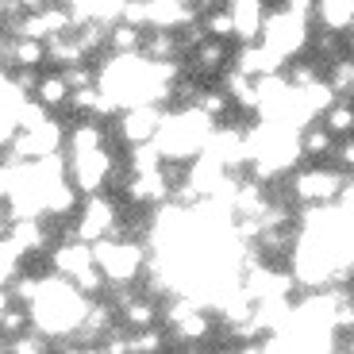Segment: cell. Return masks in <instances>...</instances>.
<instances>
[{
	"instance_id": "cell-1",
	"label": "cell",
	"mask_w": 354,
	"mask_h": 354,
	"mask_svg": "<svg viewBox=\"0 0 354 354\" xmlns=\"http://www.w3.org/2000/svg\"><path fill=\"white\" fill-rule=\"evenodd\" d=\"M88 292L77 289V281H66V277H43L39 285V297L27 308H31V324H35L43 335H70L81 328V319L88 312Z\"/></svg>"
},
{
	"instance_id": "cell-2",
	"label": "cell",
	"mask_w": 354,
	"mask_h": 354,
	"mask_svg": "<svg viewBox=\"0 0 354 354\" xmlns=\"http://www.w3.org/2000/svg\"><path fill=\"white\" fill-rule=\"evenodd\" d=\"M93 254H97L104 277L112 281H131L142 266V250L139 243H112V239H97L93 243Z\"/></svg>"
},
{
	"instance_id": "cell-3",
	"label": "cell",
	"mask_w": 354,
	"mask_h": 354,
	"mask_svg": "<svg viewBox=\"0 0 354 354\" xmlns=\"http://www.w3.org/2000/svg\"><path fill=\"white\" fill-rule=\"evenodd\" d=\"M262 31H266V46L274 54H292V50H301V43H304V16H297V12H277V16H270L262 24Z\"/></svg>"
},
{
	"instance_id": "cell-4",
	"label": "cell",
	"mask_w": 354,
	"mask_h": 354,
	"mask_svg": "<svg viewBox=\"0 0 354 354\" xmlns=\"http://www.w3.org/2000/svg\"><path fill=\"white\" fill-rule=\"evenodd\" d=\"M70 169H73V181H77L85 193H97V189L104 185L108 169H112V158H108L104 147H100V151H81V154H70Z\"/></svg>"
},
{
	"instance_id": "cell-5",
	"label": "cell",
	"mask_w": 354,
	"mask_h": 354,
	"mask_svg": "<svg viewBox=\"0 0 354 354\" xmlns=\"http://www.w3.org/2000/svg\"><path fill=\"white\" fill-rule=\"evenodd\" d=\"M112 223H115V204L112 201H104V196H97L93 193V201L85 204V212H81V223H77V239H85V243H97V239H104L108 231H112Z\"/></svg>"
},
{
	"instance_id": "cell-6",
	"label": "cell",
	"mask_w": 354,
	"mask_h": 354,
	"mask_svg": "<svg viewBox=\"0 0 354 354\" xmlns=\"http://www.w3.org/2000/svg\"><path fill=\"white\" fill-rule=\"evenodd\" d=\"M297 196L301 201H331V196L343 193V181L339 174H328V169H312V174H301L297 177Z\"/></svg>"
},
{
	"instance_id": "cell-7",
	"label": "cell",
	"mask_w": 354,
	"mask_h": 354,
	"mask_svg": "<svg viewBox=\"0 0 354 354\" xmlns=\"http://www.w3.org/2000/svg\"><path fill=\"white\" fill-rule=\"evenodd\" d=\"M120 127H124V135H127L131 142H147L151 135H158L162 115L154 112V108L147 104V100H142V104H131V112H127L124 120H120Z\"/></svg>"
},
{
	"instance_id": "cell-8",
	"label": "cell",
	"mask_w": 354,
	"mask_h": 354,
	"mask_svg": "<svg viewBox=\"0 0 354 354\" xmlns=\"http://www.w3.org/2000/svg\"><path fill=\"white\" fill-rule=\"evenodd\" d=\"M93 262H97V254H93V247H88L85 239H81V243H62V247L54 250V270H58V274H66L70 281L77 274H85Z\"/></svg>"
},
{
	"instance_id": "cell-9",
	"label": "cell",
	"mask_w": 354,
	"mask_h": 354,
	"mask_svg": "<svg viewBox=\"0 0 354 354\" xmlns=\"http://www.w3.org/2000/svg\"><path fill=\"white\" fill-rule=\"evenodd\" d=\"M8 243L19 250V254H27V250H43L46 247V231L39 227V216H31V220H12Z\"/></svg>"
},
{
	"instance_id": "cell-10",
	"label": "cell",
	"mask_w": 354,
	"mask_h": 354,
	"mask_svg": "<svg viewBox=\"0 0 354 354\" xmlns=\"http://www.w3.org/2000/svg\"><path fill=\"white\" fill-rule=\"evenodd\" d=\"M85 46H81V39H70V31L66 35H54L46 39V62H58L66 70V66H81L85 62Z\"/></svg>"
},
{
	"instance_id": "cell-11",
	"label": "cell",
	"mask_w": 354,
	"mask_h": 354,
	"mask_svg": "<svg viewBox=\"0 0 354 354\" xmlns=\"http://www.w3.org/2000/svg\"><path fill=\"white\" fill-rule=\"evenodd\" d=\"M277 66H281V54H274L270 46H247V50L239 54V70L243 73H277Z\"/></svg>"
},
{
	"instance_id": "cell-12",
	"label": "cell",
	"mask_w": 354,
	"mask_h": 354,
	"mask_svg": "<svg viewBox=\"0 0 354 354\" xmlns=\"http://www.w3.org/2000/svg\"><path fill=\"white\" fill-rule=\"evenodd\" d=\"M27 324H31V308L27 304H19V301H12L8 308L0 312V335H24L27 331Z\"/></svg>"
},
{
	"instance_id": "cell-13",
	"label": "cell",
	"mask_w": 354,
	"mask_h": 354,
	"mask_svg": "<svg viewBox=\"0 0 354 354\" xmlns=\"http://www.w3.org/2000/svg\"><path fill=\"white\" fill-rule=\"evenodd\" d=\"M104 147V131L97 124H81L70 131V154H81V151H100Z\"/></svg>"
},
{
	"instance_id": "cell-14",
	"label": "cell",
	"mask_w": 354,
	"mask_h": 354,
	"mask_svg": "<svg viewBox=\"0 0 354 354\" xmlns=\"http://www.w3.org/2000/svg\"><path fill=\"white\" fill-rule=\"evenodd\" d=\"M66 97H70V85H66V77H39L35 100H43L46 108H58V104H66Z\"/></svg>"
},
{
	"instance_id": "cell-15",
	"label": "cell",
	"mask_w": 354,
	"mask_h": 354,
	"mask_svg": "<svg viewBox=\"0 0 354 354\" xmlns=\"http://www.w3.org/2000/svg\"><path fill=\"white\" fill-rule=\"evenodd\" d=\"M77 204V193L70 189V181H58V185L46 189V212L50 216H66Z\"/></svg>"
},
{
	"instance_id": "cell-16",
	"label": "cell",
	"mask_w": 354,
	"mask_h": 354,
	"mask_svg": "<svg viewBox=\"0 0 354 354\" xmlns=\"http://www.w3.org/2000/svg\"><path fill=\"white\" fill-rule=\"evenodd\" d=\"M124 316H127V324H135V328H147L154 319V304L151 301H131V297H124Z\"/></svg>"
},
{
	"instance_id": "cell-17",
	"label": "cell",
	"mask_w": 354,
	"mask_h": 354,
	"mask_svg": "<svg viewBox=\"0 0 354 354\" xmlns=\"http://www.w3.org/2000/svg\"><path fill=\"white\" fill-rule=\"evenodd\" d=\"M8 351L12 354H39V351H46V339L43 335H12L8 339Z\"/></svg>"
},
{
	"instance_id": "cell-18",
	"label": "cell",
	"mask_w": 354,
	"mask_h": 354,
	"mask_svg": "<svg viewBox=\"0 0 354 354\" xmlns=\"http://www.w3.org/2000/svg\"><path fill=\"white\" fill-rule=\"evenodd\" d=\"M351 127H354V108L331 104L328 108V131H351Z\"/></svg>"
},
{
	"instance_id": "cell-19",
	"label": "cell",
	"mask_w": 354,
	"mask_h": 354,
	"mask_svg": "<svg viewBox=\"0 0 354 354\" xmlns=\"http://www.w3.org/2000/svg\"><path fill=\"white\" fill-rule=\"evenodd\" d=\"M112 46H115V50H135V46H139V27H135V24L112 27Z\"/></svg>"
},
{
	"instance_id": "cell-20",
	"label": "cell",
	"mask_w": 354,
	"mask_h": 354,
	"mask_svg": "<svg viewBox=\"0 0 354 354\" xmlns=\"http://www.w3.org/2000/svg\"><path fill=\"white\" fill-rule=\"evenodd\" d=\"M301 147H304V154H328L331 151V131H304V139H301Z\"/></svg>"
},
{
	"instance_id": "cell-21",
	"label": "cell",
	"mask_w": 354,
	"mask_h": 354,
	"mask_svg": "<svg viewBox=\"0 0 354 354\" xmlns=\"http://www.w3.org/2000/svg\"><path fill=\"white\" fill-rule=\"evenodd\" d=\"M208 31H212L216 39L235 35V12H216V16H208Z\"/></svg>"
},
{
	"instance_id": "cell-22",
	"label": "cell",
	"mask_w": 354,
	"mask_h": 354,
	"mask_svg": "<svg viewBox=\"0 0 354 354\" xmlns=\"http://www.w3.org/2000/svg\"><path fill=\"white\" fill-rule=\"evenodd\" d=\"M351 81H354V66H351V62H339L335 70H331V81H328V85L335 88V93H343Z\"/></svg>"
},
{
	"instance_id": "cell-23",
	"label": "cell",
	"mask_w": 354,
	"mask_h": 354,
	"mask_svg": "<svg viewBox=\"0 0 354 354\" xmlns=\"http://www.w3.org/2000/svg\"><path fill=\"white\" fill-rule=\"evenodd\" d=\"M220 58H223V46L220 43H208V46H201V50H196V62H201L204 70L220 66Z\"/></svg>"
},
{
	"instance_id": "cell-24",
	"label": "cell",
	"mask_w": 354,
	"mask_h": 354,
	"mask_svg": "<svg viewBox=\"0 0 354 354\" xmlns=\"http://www.w3.org/2000/svg\"><path fill=\"white\" fill-rule=\"evenodd\" d=\"M16 131H19L16 115H12V112H4V108H0V147H8V142L16 139Z\"/></svg>"
},
{
	"instance_id": "cell-25",
	"label": "cell",
	"mask_w": 354,
	"mask_h": 354,
	"mask_svg": "<svg viewBox=\"0 0 354 354\" xmlns=\"http://www.w3.org/2000/svg\"><path fill=\"white\" fill-rule=\"evenodd\" d=\"M196 108H204V112H208V115L216 120V115H220L223 108H227V97H223V93H204L201 104H196Z\"/></svg>"
},
{
	"instance_id": "cell-26",
	"label": "cell",
	"mask_w": 354,
	"mask_h": 354,
	"mask_svg": "<svg viewBox=\"0 0 354 354\" xmlns=\"http://www.w3.org/2000/svg\"><path fill=\"white\" fill-rule=\"evenodd\" d=\"M62 77H66V85H70V88H85L88 81H93V73H88L85 66H66Z\"/></svg>"
},
{
	"instance_id": "cell-27",
	"label": "cell",
	"mask_w": 354,
	"mask_h": 354,
	"mask_svg": "<svg viewBox=\"0 0 354 354\" xmlns=\"http://www.w3.org/2000/svg\"><path fill=\"white\" fill-rule=\"evenodd\" d=\"M308 8H312V0H289V12H297V16H304Z\"/></svg>"
},
{
	"instance_id": "cell-28",
	"label": "cell",
	"mask_w": 354,
	"mask_h": 354,
	"mask_svg": "<svg viewBox=\"0 0 354 354\" xmlns=\"http://www.w3.org/2000/svg\"><path fill=\"white\" fill-rule=\"evenodd\" d=\"M339 158H343V162H346V166H354V142H346L343 151H339Z\"/></svg>"
},
{
	"instance_id": "cell-29",
	"label": "cell",
	"mask_w": 354,
	"mask_h": 354,
	"mask_svg": "<svg viewBox=\"0 0 354 354\" xmlns=\"http://www.w3.org/2000/svg\"><path fill=\"white\" fill-rule=\"evenodd\" d=\"M24 4V12H39V8H46V0H19Z\"/></svg>"
},
{
	"instance_id": "cell-30",
	"label": "cell",
	"mask_w": 354,
	"mask_h": 354,
	"mask_svg": "<svg viewBox=\"0 0 354 354\" xmlns=\"http://www.w3.org/2000/svg\"><path fill=\"white\" fill-rule=\"evenodd\" d=\"M4 231H8V216L0 212V239H4Z\"/></svg>"
},
{
	"instance_id": "cell-31",
	"label": "cell",
	"mask_w": 354,
	"mask_h": 354,
	"mask_svg": "<svg viewBox=\"0 0 354 354\" xmlns=\"http://www.w3.org/2000/svg\"><path fill=\"white\" fill-rule=\"evenodd\" d=\"M0 351H8V335H4V339H0Z\"/></svg>"
},
{
	"instance_id": "cell-32",
	"label": "cell",
	"mask_w": 354,
	"mask_h": 354,
	"mask_svg": "<svg viewBox=\"0 0 354 354\" xmlns=\"http://www.w3.org/2000/svg\"><path fill=\"white\" fill-rule=\"evenodd\" d=\"M177 4H189V0H177Z\"/></svg>"
},
{
	"instance_id": "cell-33",
	"label": "cell",
	"mask_w": 354,
	"mask_h": 354,
	"mask_svg": "<svg viewBox=\"0 0 354 354\" xmlns=\"http://www.w3.org/2000/svg\"><path fill=\"white\" fill-rule=\"evenodd\" d=\"M208 4H216V0H208Z\"/></svg>"
},
{
	"instance_id": "cell-34",
	"label": "cell",
	"mask_w": 354,
	"mask_h": 354,
	"mask_svg": "<svg viewBox=\"0 0 354 354\" xmlns=\"http://www.w3.org/2000/svg\"><path fill=\"white\" fill-rule=\"evenodd\" d=\"M351 88H354V81H351Z\"/></svg>"
}]
</instances>
